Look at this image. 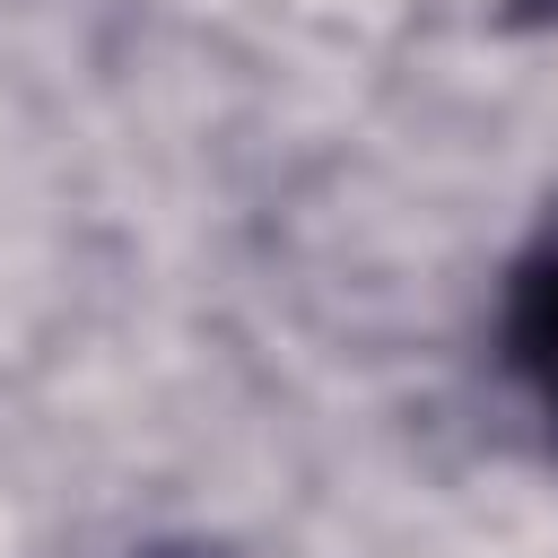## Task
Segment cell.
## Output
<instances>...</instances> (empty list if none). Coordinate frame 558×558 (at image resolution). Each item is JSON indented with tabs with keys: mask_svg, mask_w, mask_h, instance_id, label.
<instances>
[{
	"mask_svg": "<svg viewBox=\"0 0 558 558\" xmlns=\"http://www.w3.org/2000/svg\"><path fill=\"white\" fill-rule=\"evenodd\" d=\"M497 357H506V384L523 392V410L541 418V436L558 453V209L506 262V288H497Z\"/></svg>",
	"mask_w": 558,
	"mask_h": 558,
	"instance_id": "1",
	"label": "cell"
}]
</instances>
